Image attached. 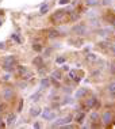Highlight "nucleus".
<instances>
[{"mask_svg":"<svg viewBox=\"0 0 115 129\" xmlns=\"http://www.w3.org/2000/svg\"><path fill=\"white\" fill-rule=\"evenodd\" d=\"M42 91H43V87L41 86V88L38 90L35 94H33V95H31V101H33V102H38V101L41 99V96H42Z\"/></svg>","mask_w":115,"mask_h":129,"instance_id":"11","label":"nucleus"},{"mask_svg":"<svg viewBox=\"0 0 115 129\" xmlns=\"http://www.w3.org/2000/svg\"><path fill=\"white\" fill-rule=\"evenodd\" d=\"M89 121L91 122H97L99 121V113L97 111H92L91 116H89Z\"/></svg>","mask_w":115,"mask_h":129,"instance_id":"18","label":"nucleus"},{"mask_svg":"<svg viewBox=\"0 0 115 129\" xmlns=\"http://www.w3.org/2000/svg\"><path fill=\"white\" fill-rule=\"evenodd\" d=\"M11 38H12V40H15L18 44H20V38H19L18 36H16V34H11Z\"/></svg>","mask_w":115,"mask_h":129,"instance_id":"30","label":"nucleus"},{"mask_svg":"<svg viewBox=\"0 0 115 129\" xmlns=\"http://www.w3.org/2000/svg\"><path fill=\"white\" fill-rule=\"evenodd\" d=\"M42 49H43V46L42 45H39V44H33V50H35V52H42Z\"/></svg>","mask_w":115,"mask_h":129,"instance_id":"26","label":"nucleus"},{"mask_svg":"<svg viewBox=\"0 0 115 129\" xmlns=\"http://www.w3.org/2000/svg\"><path fill=\"white\" fill-rule=\"evenodd\" d=\"M27 71H29V69H27V67H24V65H18V74H19L20 76H23Z\"/></svg>","mask_w":115,"mask_h":129,"instance_id":"23","label":"nucleus"},{"mask_svg":"<svg viewBox=\"0 0 115 129\" xmlns=\"http://www.w3.org/2000/svg\"><path fill=\"white\" fill-rule=\"evenodd\" d=\"M62 71H67V72H69V67H68L67 64H64V65H62Z\"/></svg>","mask_w":115,"mask_h":129,"instance_id":"35","label":"nucleus"},{"mask_svg":"<svg viewBox=\"0 0 115 129\" xmlns=\"http://www.w3.org/2000/svg\"><path fill=\"white\" fill-rule=\"evenodd\" d=\"M34 128H41V124L39 122H35V124H34Z\"/></svg>","mask_w":115,"mask_h":129,"instance_id":"38","label":"nucleus"},{"mask_svg":"<svg viewBox=\"0 0 115 129\" xmlns=\"http://www.w3.org/2000/svg\"><path fill=\"white\" fill-rule=\"evenodd\" d=\"M22 107H23V99H20V102L18 105V111H22Z\"/></svg>","mask_w":115,"mask_h":129,"instance_id":"32","label":"nucleus"},{"mask_svg":"<svg viewBox=\"0 0 115 129\" xmlns=\"http://www.w3.org/2000/svg\"><path fill=\"white\" fill-rule=\"evenodd\" d=\"M103 4H106V6L111 4V0H104V2H103Z\"/></svg>","mask_w":115,"mask_h":129,"instance_id":"37","label":"nucleus"},{"mask_svg":"<svg viewBox=\"0 0 115 129\" xmlns=\"http://www.w3.org/2000/svg\"><path fill=\"white\" fill-rule=\"evenodd\" d=\"M4 45H6L4 42H0V49H4Z\"/></svg>","mask_w":115,"mask_h":129,"instance_id":"40","label":"nucleus"},{"mask_svg":"<svg viewBox=\"0 0 115 129\" xmlns=\"http://www.w3.org/2000/svg\"><path fill=\"white\" fill-rule=\"evenodd\" d=\"M58 3H60L61 6H64V4H68V3H69V0H60Z\"/></svg>","mask_w":115,"mask_h":129,"instance_id":"34","label":"nucleus"},{"mask_svg":"<svg viewBox=\"0 0 115 129\" xmlns=\"http://www.w3.org/2000/svg\"><path fill=\"white\" fill-rule=\"evenodd\" d=\"M41 116H42L45 120H47V121H51V120H54L55 118V116H57V114L54 113L53 110L50 109V107H46V109H45L42 113H41Z\"/></svg>","mask_w":115,"mask_h":129,"instance_id":"9","label":"nucleus"},{"mask_svg":"<svg viewBox=\"0 0 115 129\" xmlns=\"http://www.w3.org/2000/svg\"><path fill=\"white\" fill-rule=\"evenodd\" d=\"M112 121H114V116H112V113H111L110 110L104 111L103 116H102V122L104 124V126H110V125L112 124Z\"/></svg>","mask_w":115,"mask_h":129,"instance_id":"7","label":"nucleus"},{"mask_svg":"<svg viewBox=\"0 0 115 129\" xmlns=\"http://www.w3.org/2000/svg\"><path fill=\"white\" fill-rule=\"evenodd\" d=\"M72 33L75 36H79V37H84L88 34V27H87L84 23H77L72 27Z\"/></svg>","mask_w":115,"mask_h":129,"instance_id":"3","label":"nucleus"},{"mask_svg":"<svg viewBox=\"0 0 115 129\" xmlns=\"http://www.w3.org/2000/svg\"><path fill=\"white\" fill-rule=\"evenodd\" d=\"M85 58H87V61H88V62H95V61H97V56L93 54V53H88Z\"/></svg>","mask_w":115,"mask_h":129,"instance_id":"21","label":"nucleus"},{"mask_svg":"<svg viewBox=\"0 0 115 129\" xmlns=\"http://www.w3.org/2000/svg\"><path fill=\"white\" fill-rule=\"evenodd\" d=\"M88 94V88H77V91L75 92V98L76 99H81Z\"/></svg>","mask_w":115,"mask_h":129,"instance_id":"10","label":"nucleus"},{"mask_svg":"<svg viewBox=\"0 0 115 129\" xmlns=\"http://www.w3.org/2000/svg\"><path fill=\"white\" fill-rule=\"evenodd\" d=\"M47 36H49V38H55V37L61 36V33H60L58 29H49L47 30Z\"/></svg>","mask_w":115,"mask_h":129,"instance_id":"15","label":"nucleus"},{"mask_svg":"<svg viewBox=\"0 0 115 129\" xmlns=\"http://www.w3.org/2000/svg\"><path fill=\"white\" fill-rule=\"evenodd\" d=\"M108 49H110L111 53H112V56L115 57V44H108Z\"/></svg>","mask_w":115,"mask_h":129,"instance_id":"27","label":"nucleus"},{"mask_svg":"<svg viewBox=\"0 0 115 129\" xmlns=\"http://www.w3.org/2000/svg\"><path fill=\"white\" fill-rule=\"evenodd\" d=\"M72 121H73V116H72V114H68L67 117H62V118H60V120H57L55 122H53L50 126H51V128L64 126V125H68L69 122H72Z\"/></svg>","mask_w":115,"mask_h":129,"instance_id":"4","label":"nucleus"},{"mask_svg":"<svg viewBox=\"0 0 115 129\" xmlns=\"http://www.w3.org/2000/svg\"><path fill=\"white\" fill-rule=\"evenodd\" d=\"M112 33V29H110V27H106V29H99L97 30V34H99L100 37H107L108 34Z\"/></svg>","mask_w":115,"mask_h":129,"instance_id":"13","label":"nucleus"},{"mask_svg":"<svg viewBox=\"0 0 115 129\" xmlns=\"http://www.w3.org/2000/svg\"><path fill=\"white\" fill-rule=\"evenodd\" d=\"M64 91H65V92H68V94H71V92H72V90H71V87H65Z\"/></svg>","mask_w":115,"mask_h":129,"instance_id":"36","label":"nucleus"},{"mask_svg":"<svg viewBox=\"0 0 115 129\" xmlns=\"http://www.w3.org/2000/svg\"><path fill=\"white\" fill-rule=\"evenodd\" d=\"M84 118H85V113H84V111H81V110H79L77 114H76V117L73 118V120H75L77 124H81L83 121H84Z\"/></svg>","mask_w":115,"mask_h":129,"instance_id":"12","label":"nucleus"},{"mask_svg":"<svg viewBox=\"0 0 115 129\" xmlns=\"http://www.w3.org/2000/svg\"><path fill=\"white\" fill-rule=\"evenodd\" d=\"M2 109H3V107H2V106H0V111H2Z\"/></svg>","mask_w":115,"mask_h":129,"instance_id":"42","label":"nucleus"},{"mask_svg":"<svg viewBox=\"0 0 115 129\" xmlns=\"http://www.w3.org/2000/svg\"><path fill=\"white\" fill-rule=\"evenodd\" d=\"M51 50H53L51 48H47V49L45 50V57H49V56H50V53H51Z\"/></svg>","mask_w":115,"mask_h":129,"instance_id":"31","label":"nucleus"},{"mask_svg":"<svg viewBox=\"0 0 115 129\" xmlns=\"http://www.w3.org/2000/svg\"><path fill=\"white\" fill-rule=\"evenodd\" d=\"M83 44H84V40H83L81 37H79V36L68 38V45H71V46L80 48V46H83Z\"/></svg>","mask_w":115,"mask_h":129,"instance_id":"6","label":"nucleus"},{"mask_svg":"<svg viewBox=\"0 0 115 129\" xmlns=\"http://www.w3.org/2000/svg\"><path fill=\"white\" fill-rule=\"evenodd\" d=\"M33 64H34V67H43V57L42 56H37L33 60Z\"/></svg>","mask_w":115,"mask_h":129,"instance_id":"14","label":"nucleus"},{"mask_svg":"<svg viewBox=\"0 0 115 129\" xmlns=\"http://www.w3.org/2000/svg\"><path fill=\"white\" fill-rule=\"evenodd\" d=\"M14 96V88L12 87H6V88H3L2 91V98L4 101H11Z\"/></svg>","mask_w":115,"mask_h":129,"instance_id":"8","label":"nucleus"},{"mask_svg":"<svg viewBox=\"0 0 115 129\" xmlns=\"http://www.w3.org/2000/svg\"><path fill=\"white\" fill-rule=\"evenodd\" d=\"M110 74L115 75V64H112V65H111V68H110Z\"/></svg>","mask_w":115,"mask_h":129,"instance_id":"33","label":"nucleus"},{"mask_svg":"<svg viewBox=\"0 0 115 129\" xmlns=\"http://www.w3.org/2000/svg\"><path fill=\"white\" fill-rule=\"evenodd\" d=\"M47 11H49V4H43L42 7H41V10H39L41 15H45V14H47Z\"/></svg>","mask_w":115,"mask_h":129,"instance_id":"25","label":"nucleus"},{"mask_svg":"<svg viewBox=\"0 0 115 129\" xmlns=\"http://www.w3.org/2000/svg\"><path fill=\"white\" fill-rule=\"evenodd\" d=\"M41 113H42V111H41V109H38V107H33V109H31V111H30V114H31L33 117H38Z\"/></svg>","mask_w":115,"mask_h":129,"instance_id":"24","label":"nucleus"},{"mask_svg":"<svg viewBox=\"0 0 115 129\" xmlns=\"http://www.w3.org/2000/svg\"><path fill=\"white\" fill-rule=\"evenodd\" d=\"M2 23H3V22H2V19H0V26H2Z\"/></svg>","mask_w":115,"mask_h":129,"instance_id":"41","label":"nucleus"},{"mask_svg":"<svg viewBox=\"0 0 115 129\" xmlns=\"http://www.w3.org/2000/svg\"><path fill=\"white\" fill-rule=\"evenodd\" d=\"M10 79V75H6V76H3V80H8Z\"/></svg>","mask_w":115,"mask_h":129,"instance_id":"39","label":"nucleus"},{"mask_svg":"<svg viewBox=\"0 0 115 129\" xmlns=\"http://www.w3.org/2000/svg\"><path fill=\"white\" fill-rule=\"evenodd\" d=\"M16 57L15 56H6L4 58H3V65L2 68L6 69L7 72H12L14 71V67L16 65Z\"/></svg>","mask_w":115,"mask_h":129,"instance_id":"1","label":"nucleus"},{"mask_svg":"<svg viewBox=\"0 0 115 129\" xmlns=\"http://www.w3.org/2000/svg\"><path fill=\"white\" fill-rule=\"evenodd\" d=\"M41 86H42L43 88H49V87H50V78H43L41 80Z\"/></svg>","mask_w":115,"mask_h":129,"instance_id":"19","label":"nucleus"},{"mask_svg":"<svg viewBox=\"0 0 115 129\" xmlns=\"http://www.w3.org/2000/svg\"><path fill=\"white\" fill-rule=\"evenodd\" d=\"M73 99L71 98V96H67V98H64V101H62V105H68V103H72Z\"/></svg>","mask_w":115,"mask_h":129,"instance_id":"28","label":"nucleus"},{"mask_svg":"<svg viewBox=\"0 0 115 129\" xmlns=\"http://www.w3.org/2000/svg\"><path fill=\"white\" fill-rule=\"evenodd\" d=\"M69 12H67V10H57L53 15H51L50 20L54 23V25H60V23H62L65 20V18H67Z\"/></svg>","mask_w":115,"mask_h":129,"instance_id":"2","label":"nucleus"},{"mask_svg":"<svg viewBox=\"0 0 115 129\" xmlns=\"http://www.w3.org/2000/svg\"><path fill=\"white\" fill-rule=\"evenodd\" d=\"M50 78H51V79H57V80H61V79H62V72H61V69H54V71L51 72Z\"/></svg>","mask_w":115,"mask_h":129,"instance_id":"16","label":"nucleus"},{"mask_svg":"<svg viewBox=\"0 0 115 129\" xmlns=\"http://www.w3.org/2000/svg\"><path fill=\"white\" fill-rule=\"evenodd\" d=\"M85 109H99L100 107V102L99 99L96 98V96H91V98H88L85 101Z\"/></svg>","mask_w":115,"mask_h":129,"instance_id":"5","label":"nucleus"},{"mask_svg":"<svg viewBox=\"0 0 115 129\" xmlns=\"http://www.w3.org/2000/svg\"><path fill=\"white\" fill-rule=\"evenodd\" d=\"M55 62H57V64H64V62H65V57H64V56L57 57V58H55Z\"/></svg>","mask_w":115,"mask_h":129,"instance_id":"29","label":"nucleus"},{"mask_svg":"<svg viewBox=\"0 0 115 129\" xmlns=\"http://www.w3.org/2000/svg\"><path fill=\"white\" fill-rule=\"evenodd\" d=\"M85 4L88 7H95L100 4V0H85Z\"/></svg>","mask_w":115,"mask_h":129,"instance_id":"22","label":"nucleus"},{"mask_svg":"<svg viewBox=\"0 0 115 129\" xmlns=\"http://www.w3.org/2000/svg\"><path fill=\"white\" fill-rule=\"evenodd\" d=\"M107 90H108L111 96H115V82H111L108 84V87H107Z\"/></svg>","mask_w":115,"mask_h":129,"instance_id":"20","label":"nucleus"},{"mask_svg":"<svg viewBox=\"0 0 115 129\" xmlns=\"http://www.w3.org/2000/svg\"><path fill=\"white\" fill-rule=\"evenodd\" d=\"M15 120H16V116L15 114H10L8 118H7V126H12L14 124H15Z\"/></svg>","mask_w":115,"mask_h":129,"instance_id":"17","label":"nucleus"}]
</instances>
